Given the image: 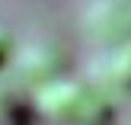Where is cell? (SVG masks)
Wrapping results in <instances>:
<instances>
[{"label": "cell", "mask_w": 131, "mask_h": 125, "mask_svg": "<svg viewBox=\"0 0 131 125\" xmlns=\"http://www.w3.org/2000/svg\"><path fill=\"white\" fill-rule=\"evenodd\" d=\"M106 74H109V80L115 87H122L125 93H131V35H125L122 42H115L109 48Z\"/></svg>", "instance_id": "2"}, {"label": "cell", "mask_w": 131, "mask_h": 125, "mask_svg": "<svg viewBox=\"0 0 131 125\" xmlns=\"http://www.w3.org/2000/svg\"><path fill=\"white\" fill-rule=\"evenodd\" d=\"M35 112L54 125H102L112 119V106L80 80L58 77L35 90Z\"/></svg>", "instance_id": "1"}, {"label": "cell", "mask_w": 131, "mask_h": 125, "mask_svg": "<svg viewBox=\"0 0 131 125\" xmlns=\"http://www.w3.org/2000/svg\"><path fill=\"white\" fill-rule=\"evenodd\" d=\"M10 58H13V39H10V32L0 26V68H3Z\"/></svg>", "instance_id": "4"}, {"label": "cell", "mask_w": 131, "mask_h": 125, "mask_svg": "<svg viewBox=\"0 0 131 125\" xmlns=\"http://www.w3.org/2000/svg\"><path fill=\"white\" fill-rule=\"evenodd\" d=\"M16 109H23L19 100H16V93L10 87H0V125H23L16 119Z\"/></svg>", "instance_id": "3"}]
</instances>
